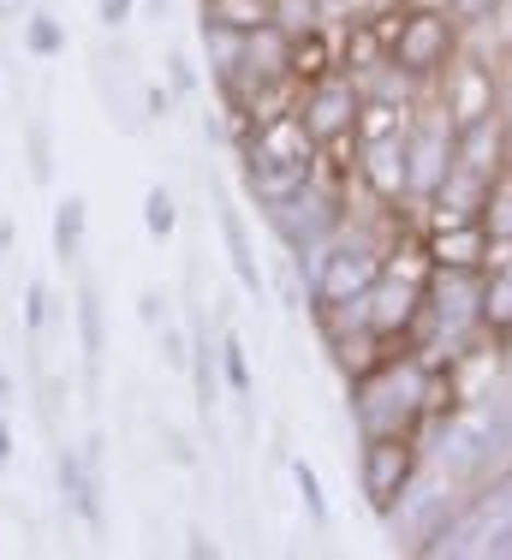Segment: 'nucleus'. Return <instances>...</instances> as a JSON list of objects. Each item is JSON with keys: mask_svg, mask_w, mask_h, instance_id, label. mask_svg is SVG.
I'll return each instance as SVG.
<instances>
[{"mask_svg": "<svg viewBox=\"0 0 512 560\" xmlns=\"http://www.w3.org/2000/svg\"><path fill=\"white\" fill-rule=\"evenodd\" d=\"M399 233H406V226H394V233H370V226L346 221L328 245L310 250V257L299 262V269H304V304H310V311H322V304H352V299H363V292L382 280L387 245H394Z\"/></svg>", "mask_w": 512, "mask_h": 560, "instance_id": "nucleus-1", "label": "nucleus"}, {"mask_svg": "<svg viewBox=\"0 0 512 560\" xmlns=\"http://www.w3.org/2000/svg\"><path fill=\"white\" fill-rule=\"evenodd\" d=\"M429 560H512V465L465 489V501L447 513V525L423 542Z\"/></svg>", "mask_w": 512, "mask_h": 560, "instance_id": "nucleus-2", "label": "nucleus"}, {"mask_svg": "<svg viewBox=\"0 0 512 560\" xmlns=\"http://www.w3.org/2000/svg\"><path fill=\"white\" fill-rule=\"evenodd\" d=\"M263 221H268V233H275L280 245L292 250V262H304L310 250H322L346 221H352V203H346V179H334L328 167H316V179H310L304 191H292V197H280V203H268Z\"/></svg>", "mask_w": 512, "mask_h": 560, "instance_id": "nucleus-3", "label": "nucleus"}, {"mask_svg": "<svg viewBox=\"0 0 512 560\" xmlns=\"http://www.w3.org/2000/svg\"><path fill=\"white\" fill-rule=\"evenodd\" d=\"M453 55H459V24L441 7L387 12V60L406 78H417L423 90H435V78L453 66Z\"/></svg>", "mask_w": 512, "mask_h": 560, "instance_id": "nucleus-4", "label": "nucleus"}, {"mask_svg": "<svg viewBox=\"0 0 512 560\" xmlns=\"http://www.w3.org/2000/svg\"><path fill=\"white\" fill-rule=\"evenodd\" d=\"M417 471H423V435H358V495L375 518L394 513Z\"/></svg>", "mask_w": 512, "mask_h": 560, "instance_id": "nucleus-5", "label": "nucleus"}, {"mask_svg": "<svg viewBox=\"0 0 512 560\" xmlns=\"http://www.w3.org/2000/svg\"><path fill=\"white\" fill-rule=\"evenodd\" d=\"M453 114L441 108L435 96L417 102L411 119H406V185H411V209H429V197L441 191V179L453 173Z\"/></svg>", "mask_w": 512, "mask_h": 560, "instance_id": "nucleus-6", "label": "nucleus"}, {"mask_svg": "<svg viewBox=\"0 0 512 560\" xmlns=\"http://www.w3.org/2000/svg\"><path fill=\"white\" fill-rule=\"evenodd\" d=\"M299 119L310 131V143L316 150H340V143H358V108H363V90L358 78L346 72V66H334L328 78H316V84H299Z\"/></svg>", "mask_w": 512, "mask_h": 560, "instance_id": "nucleus-7", "label": "nucleus"}, {"mask_svg": "<svg viewBox=\"0 0 512 560\" xmlns=\"http://www.w3.org/2000/svg\"><path fill=\"white\" fill-rule=\"evenodd\" d=\"M435 102L453 114V126H470V119H482V114H501V78H494L489 60H477L459 48L453 66L435 78Z\"/></svg>", "mask_w": 512, "mask_h": 560, "instance_id": "nucleus-8", "label": "nucleus"}, {"mask_svg": "<svg viewBox=\"0 0 512 560\" xmlns=\"http://www.w3.org/2000/svg\"><path fill=\"white\" fill-rule=\"evenodd\" d=\"M316 167H322V155H245L238 150V185H245V197L256 209L304 191L316 179Z\"/></svg>", "mask_w": 512, "mask_h": 560, "instance_id": "nucleus-9", "label": "nucleus"}, {"mask_svg": "<svg viewBox=\"0 0 512 560\" xmlns=\"http://www.w3.org/2000/svg\"><path fill=\"white\" fill-rule=\"evenodd\" d=\"M512 155V126H507V108L501 114H482L459 126V138H453V173H470V179L489 185L494 167H501Z\"/></svg>", "mask_w": 512, "mask_h": 560, "instance_id": "nucleus-10", "label": "nucleus"}, {"mask_svg": "<svg viewBox=\"0 0 512 560\" xmlns=\"http://www.w3.org/2000/svg\"><path fill=\"white\" fill-rule=\"evenodd\" d=\"M214 226H221V245H226V262H233V280L251 292L256 304H263V299H268V275H263V262H256V245H251L245 209H238L226 191H214Z\"/></svg>", "mask_w": 512, "mask_h": 560, "instance_id": "nucleus-11", "label": "nucleus"}, {"mask_svg": "<svg viewBox=\"0 0 512 560\" xmlns=\"http://www.w3.org/2000/svg\"><path fill=\"white\" fill-rule=\"evenodd\" d=\"M54 477H60V501L72 506L78 518H84L90 530L107 525L102 513V477H96V459H90L84 447H60V459H54Z\"/></svg>", "mask_w": 512, "mask_h": 560, "instance_id": "nucleus-12", "label": "nucleus"}, {"mask_svg": "<svg viewBox=\"0 0 512 560\" xmlns=\"http://www.w3.org/2000/svg\"><path fill=\"white\" fill-rule=\"evenodd\" d=\"M423 250L435 269H482L489 262V238H482L477 221H429Z\"/></svg>", "mask_w": 512, "mask_h": 560, "instance_id": "nucleus-13", "label": "nucleus"}, {"mask_svg": "<svg viewBox=\"0 0 512 560\" xmlns=\"http://www.w3.org/2000/svg\"><path fill=\"white\" fill-rule=\"evenodd\" d=\"M482 340H494V352H512V250L482 262Z\"/></svg>", "mask_w": 512, "mask_h": 560, "instance_id": "nucleus-14", "label": "nucleus"}, {"mask_svg": "<svg viewBox=\"0 0 512 560\" xmlns=\"http://www.w3.org/2000/svg\"><path fill=\"white\" fill-rule=\"evenodd\" d=\"M477 226H482V238H489V257H507L512 250V155L494 167V179L482 185Z\"/></svg>", "mask_w": 512, "mask_h": 560, "instance_id": "nucleus-15", "label": "nucleus"}, {"mask_svg": "<svg viewBox=\"0 0 512 560\" xmlns=\"http://www.w3.org/2000/svg\"><path fill=\"white\" fill-rule=\"evenodd\" d=\"M78 346H84V376L96 382L102 352H107V323H102V292L90 280L78 287Z\"/></svg>", "mask_w": 512, "mask_h": 560, "instance_id": "nucleus-16", "label": "nucleus"}, {"mask_svg": "<svg viewBox=\"0 0 512 560\" xmlns=\"http://www.w3.org/2000/svg\"><path fill=\"white\" fill-rule=\"evenodd\" d=\"M84 238H90V203L78 191H66L60 209H54V257L78 262L84 257Z\"/></svg>", "mask_w": 512, "mask_h": 560, "instance_id": "nucleus-17", "label": "nucleus"}, {"mask_svg": "<svg viewBox=\"0 0 512 560\" xmlns=\"http://www.w3.org/2000/svg\"><path fill=\"white\" fill-rule=\"evenodd\" d=\"M185 370H191V382H197V411L221 406V388H226V382H221V340H214L209 328L191 340V364H185Z\"/></svg>", "mask_w": 512, "mask_h": 560, "instance_id": "nucleus-18", "label": "nucleus"}, {"mask_svg": "<svg viewBox=\"0 0 512 560\" xmlns=\"http://www.w3.org/2000/svg\"><path fill=\"white\" fill-rule=\"evenodd\" d=\"M334 66H340V55H334L328 31H304V36H292V84H316V78H328Z\"/></svg>", "mask_w": 512, "mask_h": 560, "instance_id": "nucleus-19", "label": "nucleus"}, {"mask_svg": "<svg viewBox=\"0 0 512 560\" xmlns=\"http://www.w3.org/2000/svg\"><path fill=\"white\" fill-rule=\"evenodd\" d=\"M203 24H221V31H256L268 24V0H203Z\"/></svg>", "mask_w": 512, "mask_h": 560, "instance_id": "nucleus-20", "label": "nucleus"}, {"mask_svg": "<svg viewBox=\"0 0 512 560\" xmlns=\"http://www.w3.org/2000/svg\"><path fill=\"white\" fill-rule=\"evenodd\" d=\"M143 233H150L155 245H167V238L179 233V203H173L167 185H150V191H143Z\"/></svg>", "mask_w": 512, "mask_h": 560, "instance_id": "nucleus-21", "label": "nucleus"}, {"mask_svg": "<svg viewBox=\"0 0 512 560\" xmlns=\"http://www.w3.org/2000/svg\"><path fill=\"white\" fill-rule=\"evenodd\" d=\"M221 340V382H226V394L233 399H245L251 388H256V376H251V358H245V340L226 328V335H214Z\"/></svg>", "mask_w": 512, "mask_h": 560, "instance_id": "nucleus-22", "label": "nucleus"}, {"mask_svg": "<svg viewBox=\"0 0 512 560\" xmlns=\"http://www.w3.org/2000/svg\"><path fill=\"white\" fill-rule=\"evenodd\" d=\"M268 19H275L287 36H304V31H322L328 7H322V0H268Z\"/></svg>", "mask_w": 512, "mask_h": 560, "instance_id": "nucleus-23", "label": "nucleus"}, {"mask_svg": "<svg viewBox=\"0 0 512 560\" xmlns=\"http://www.w3.org/2000/svg\"><path fill=\"white\" fill-rule=\"evenodd\" d=\"M24 48H31L36 60L66 55V24L54 19V12H31V19H24Z\"/></svg>", "mask_w": 512, "mask_h": 560, "instance_id": "nucleus-24", "label": "nucleus"}, {"mask_svg": "<svg viewBox=\"0 0 512 560\" xmlns=\"http://www.w3.org/2000/svg\"><path fill=\"white\" fill-rule=\"evenodd\" d=\"M287 471H292V489H299V501H304L310 525H328V495H322V477H316V465H310V459H292Z\"/></svg>", "mask_w": 512, "mask_h": 560, "instance_id": "nucleus-25", "label": "nucleus"}, {"mask_svg": "<svg viewBox=\"0 0 512 560\" xmlns=\"http://www.w3.org/2000/svg\"><path fill=\"white\" fill-rule=\"evenodd\" d=\"M441 12H447L459 31H477V24H494L507 12V0H441Z\"/></svg>", "mask_w": 512, "mask_h": 560, "instance_id": "nucleus-26", "label": "nucleus"}, {"mask_svg": "<svg viewBox=\"0 0 512 560\" xmlns=\"http://www.w3.org/2000/svg\"><path fill=\"white\" fill-rule=\"evenodd\" d=\"M48 287H43V280H31V287H24V335H43V328H48Z\"/></svg>", "mask_w": 512, "mask_h": 560, "instance_id": "nucleus-27", "label": "nucleus"}, {"mask_svg": "<svg viewBox=\"0 0 512 560\" xmlns=\"http://www.w3.org/2000/svg\"><path fill=\"white\" fill-rule=\"evenodd\" d=\"M167 90H173V96H191V90H197V66H191L185 48H173V55H167Z\"/></svg>", "mask_w": 512, "mask_h": 560, "instance_id": "nucleus-28", "label": "nucleus"}, {"mask_svg": "<svg viewBox=\"0 0 512 560\" xmlns=\"http://www.w3.org/2000/svg\"><path fill=\"white\" fill-rule=\"evenodd\" d=\"M31 179L36 185L54 179V155H48V131L43 126H31Z\"/></svg>", "mask_w": 512, "mask_h": 560, "instance_id": "nucleus-29", "label": "nucleus"}, {"mask_svg": "<svg viewBox=\"0 0 512 560\" xmlns=\"http://www.w3.org/2000/svg\"><path fill=\"white\" fill-rule=\"evenodd\" d=\"M131 12H138V0H96V19L107 31H119V24H131Z\"/></svg>", "mask_w": 512, "mask_h": 560, "instance_id": "nucleus-30", "label": "nucleus"}, {"mask_svg": "<svg viewBox=\"0 0 512 560\" xmlns=\"http://www.w3.org/2000/svg\"><path fill=\"white\" fill-rule=\"evenodd\" d=\"M143 108H150V119H167V114H173V90L150 84V90H143Z\"/></svg>", "mask_w": 512, "mask_h": 560, "instance_id": "nucleus-31", "label": "nucleus"}, {"mask_svg": "<svg viewBox=\"0 0 512 560\" xmlns=\"http://www.w3.org/2000/svg\"><path fill=\"white\" fill-rule=\"evenodd\" d=\"M143 323H150V328H161V323H167V311H161V292H143Z\"/></svg>", "mask_w": 512, "mask_h": 560, "instance_id": "nucleus-32", "label": "nucleus"}, {"mask_svg": "<svg viewBox=\"0 0 512 560\" xmlns=\"http://www.w3.org/2000/svg\"><path fill=\"white\" fill-rule=\"evenodd\" d=\"M12 453H19V447H12V430H7V418H0V471L12 465Z\"/></svg>", "mask_w": 512, "mask_h": 560, "instance_id": "nucleus-33", "label": "nucleus"}, {"mask_svg": "<svg viewBox=\"0 0 512 560\" xmlns=\"http://www.w3.org/2000/svg\"><path fill=\"white\" fill-rule=\"evenodd\" d=\"M185 549H191V555H197V560H203V555H214V542H209V537H203V530H191V542H185Z\"/></svg>", "mask_w": 512, "mask_h": 560, "instance_id": "nucleus-34", "label": "nucleus"}, {"mask_svg": "<svg viewBox=\"0 0 512 560\" xmlns=\"http://www.w3.org/2000/svg\"><path fill=\"white\" fill-rule=\"evenodd\" d=\"M12 406V382H7V370H0V411Z\"/></svg>", "mask_w": 512, "mask_h": 560, "instance_id": "nucleus-35", "label": "nucleus"}, {"mask_svg": "<svg viewBox=\"0 0 512 560\" xmlns=\"http://www.w3.org/2000/svg\"><path fill=\"white\" fill-rule=\"evenodd\" d=\"M12 12H19V7H12V0H0V19H12Z\"/></svg>", "mask_w": 512, "mask_h": 560, "instance_id": "nucleus-36", "label": "nucleus"}, {"mask_svg": "<svg viewBox=\"0 0 512 560\" xmlns=\"http://www.w3.org/2000/svg\"><path fill=\"white\" fill-rule=\"evenodd\" d=\"M150 7H155V12H161V7H167V0H150Z\"/></svg>", "mask_w": 512, "mask_h": 560, "instance_id": "nucleus-37", "label": "nucleus"}]
</instances>
